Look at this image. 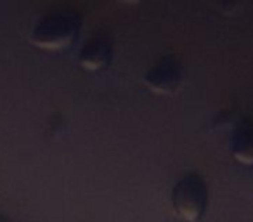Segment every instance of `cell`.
<instances>
[{"label": "cell", "mask_w": 253, "mask_h": 222, "mask_svg": "<svg viewBox=\"0 0 253 222\" xmlns=\"http://www.w3.org/2000/svg\"><path fill=\"white\" fill-rule=\"evenodd\" d=\"M82 18L75 12H54L42 18L30 33V44L45 52H64L80 37Z\"/></svg>", "instance_id": "cell-1"}, {"label": "cell", "mask_w": 253, "mask_h": 222, "mask_svg": "<svg viewBox=\"0 0 253 222\" xmlns=\"http://www.w3.org/2000/svg\"><path fill=\"white\" fill-rule=\"evenodd\" d=\"M172 208L184 222H200L208 208V186L196 172L182 176L172 189Z\"/></svg>", "instance_id": "cell-2"}, {"label": "cell", "mask_w": 253, "mask_h": 222, "mask_svg": "<svg viewBox=\"0 0 253 222\" xmlns=\"http://www.w3.org/2000/svg\"><path fill=\"white\" fill-rule=\"evenodd\" d=\"M184 66L173 56H165L144 73V85L156 95H173L184 85Z\"/></svg>", "instance_id": "cell-3"}, {"label": "cell", "mask_w": 253, "mask_h": 222, "mask_svg": "<svg viewBox=\"0 0 253 222\" xmlns=\"http://www.w3.org/2000/svg\"><path fill=\"white\" fill-rule=\"evenodd\" d=\"M113 61V45L102 37L88 40L78 54V66L88 73L104 71Z\"/></svg>", "instance_id": "cell-4"}, {"label": "cell", "mask_w": 253, "mask_h": 222, "mask_svg": "<svg viewBox=\"0 0 253 222\" xmlns=\"http://www.w3.org/2000/svg\"><path fill=\"white\" fill-rule=\"evenodd\" d=\"M229 148L236 163L253 167V118H246L236 127Z\"/></svg>", "instance_id": "cell-5"}, {"label": "cell", "mask_w": 253, "mask_h": 222, "mask_svg": "<svg viewBox=\"0 0 253 222\" xmlns=\"http://www.w3.org/2000/svg\"><path fill=\"white\" fill-rule=\"evenodd\" d=\"M218 4H220L222 11L224 12H232L236 7H238V0H218Z\"/></svg>", "instance_id": "cell-6"}, {"label": "cell", "mask_w": 253, "mask_h": 222, "mask_svg": "<svg viewBox=\"0 0 253 222\" xmlns=\"http://www.w3.org/2000/svg\"><path fill=\"white\" fill-rule=\"evenodd\" d=\"M125 4H139V2H142V0H123Z\"/></svg>", "instance_id": "cell-7"}]
</instances>
